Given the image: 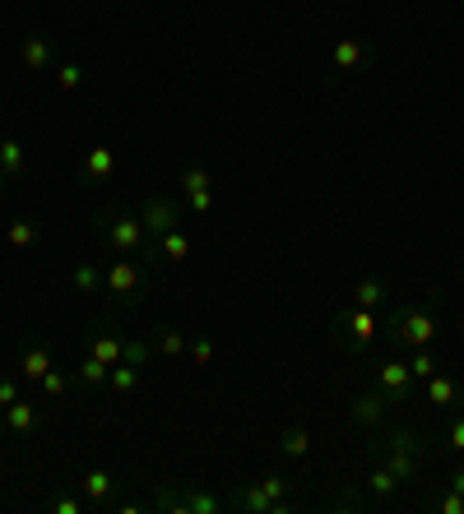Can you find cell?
I'll return each mask as SVG.
<instances>
[{"label": "cell", "instance_id": "6da1fadb", "mask_svg": "<svg viewBox=\"0 0 464 514\" xmlns=\"http://www.w3.org/2000/svg\"><path fill=\"white\" fill-rule=\"evenodd\" d=\"M376 455H381V463L395 472V482H399V487H418V482H422V459H428V440H422L418 431H409V426L386 431V436L376 440Z\"/></svg>", "mask_w": 464, "mask_h": 514}, {"label": "cell", "instance_id": "7a4b0ae2", "mask_svg": "<svg viewBox=\"0 0 464 514\" xmlns=\"http://www.w3.org/2000/svg\"><path fill=\"white\" fill-rule=\"evenodd\" d=\"M441 334V324H436V311H432V301H422V306H399V311L390 315L386 324V339L395 347H428L432 339Z\"/></svg>", "mask_w": 464, "mask_h": 514}, {"label": "cell", "instance_id": "3957f363", "mask_svg": "<svg viewBox=\"0 0 464 514\" xmlns=\"http://www.w3.org/2000/svg\"><path fill=\"white\" fill-rule=\"evenodd\" d=\"M98 237H103L116 255H149L153 260V245L145 241V222H139V214H126V209H112L98 218Z\"/></svg>", "mask_w": 464, "mask_h": 514}, {"label": "cell", "instance_id": "277c9868", "mask_svg": "<svg viewBox=\"0 0 464 514\" xmlns=\"http://www.w3.org/2000/svg\"><path fill=\"white\" fill-rule=\"evenodd\" d=\"M334 334H339V343L349 347V353H367L372 347V339L381 334V311H367V306H344V311H334Z\"/></svg>", "mask_w": 464, "mask_h": 514}, {"label": "cell", "instance_id": "5b68a950", "mask_svg": "<svg viewBox=\"0 0 464 514\" xmlns=\"http://www.w3.org/2000/svg\"><path fill=\"white\" fill-rule=\"evenodd\" d=\"M372 389H381L390 403H409L418 394V380L409 371V362H399V357H386L376 366V376H372Z\"/></svg>", "mask_w": 464, "mask_h": 514}, {"label": "cell", "instance_id": "8992f818", "mask_svg": "<svg viewBox=\"0 0 464 514\" xmlns=\"http://www.w3.org/2000/svg\"><path fill=\"white\" fill-rule=\"evenodd\" d=\"M103 292L116 297V301H126V306H135L139 292H145V274H139V264L126 260V255L112 260V264H107V274H103Z\"/></svg>", "mask_w": 464, "mask_h": 514}, {"label": "cell", "instance_id": "52a82bcc", "mask_svg": "<svg viewBox=\"0 0 464 514\" xmlns=\"http://www.w3.org/2000/svg\"><path fill=\"white\" fill-rule=\"evenodd\" d=\"M139 222H145V232L158 241L163 232H172L181 222V204L172 195H149L145 204H139Z\"/></svg>", "mask_w": 464, "mask_h": 514}, {"label": "cell", "instance_id": "ba28073f", "mask_svg": "<svg viewBox=\"0 0 464 514\" xmlns=\"http://www.w3.org/2000/svg\"><path fill=\"white\" fill-rule=\"evenodd\" d=\"M181 195H186V204L195 209V218L214 214V181H209L205 167H186V172H181Z\"/></svg>", "mask_w": 464, "mask_h": 514}, {"label": "cell", "instance_id": "9c48e42d", "mask_svg": "<svg viewBox=\"0 0 464 514\" xmlns=\"http://www.w3.org/2000/svg\"><path fill=\"white\" fill-rule=\"evenodd\" d=\"M19 66L33 70V74L51 70V66H56V43H51L47 33H28L24 43H19Z\"/></svg>", "mask_w": 464, "mask_h": 514}, {"label": "cell", "instance_id": "30bf717a", "mask_svg": "<svg viewBox=\"0 0 464 514\" xmlns=\"http://www.w3.org/2000/svg\"><path fill=\"white\" fill-rule=\"evenodd\" d=\"M386 408H390V399L381 394V389H367V394H358L349 403V417L358 426H367V431H381V422H386Z\"/></svg>", "mask_w": 464, "mask_h": 514}, {"label": "cell", "instance_id": "8fae6325", "mask_svg": "<svg viewBox=\"0 0 464 514\" xmlns=\"http://www.w3.org/2000/svg\"><path fill=\"white\" fill-rule=\"evenodd\" d=\"M126 347H130V339H121V334H112L107 324H98L93 334H89V353L98 357V362H107V366H116V362H126Z\"/></svg>", "mask_w": 464, "mask_h": 514}, {"label": "cell", "instance_id": "7c38bea8", "mask_svg": "<svg viewBox=\"0 0 464 514\" xmlns=\"http://www.w3.org/2000/svg\"><path fill=\"white\" fill-rule=\"evenodd\" d=\"M228 505H232V510H247V514H279V505L265 496V487H260V482L232 487V491H228Z\"/></svg>", "mask_w": 464, "mask_h": 514}, {"label": "cell", "instance_id": "4fadbf2b", "mask_svg": "<svg viewBox=\"0 0 464 514\" xmlns=\"http://www.w3.org/2000/svg\"><path fill=\"white\" fill-rule=\"evenodd\" d=\"M79 176L93 181V186H103V181L116 176V149H107V144H98V149L84 153V162H79Z\"/></svg>", "mask_w": 464, "mask_h": 514}, {"label": "cell", "instance_id": "5bb4252c", "mask_svg": "<svg viewBox=\"0 0 464 514\" xmlns=\"http://www.w3.org/2000/svg\"><path fill=\"white\" fill-rule=\"evenodd\" d=\"M422 385H428L422 394H428V403H432V408H460V403H464V389H460V380H455V376H446V371L428 376Z\"/></svg>", "mask_w": 464, "mask_h": 514}, {"label": "cell", "instance_id": "9a60e30c", "mask_svg": "<svg viewBox=\"0 0 464 514\" xmlns=\"http://www.w3.org/2000/svg\"><path fill=\"white\" fill-rule=\"evenodd\" d=\"M362 60H367L362 37H339L334 51H330V70H334V74H353V70H362Z\"/></svg>", "mask_w": 464, "mask_h": 514}, {"label": "cell", "instance_id": "2e32d148", "mask_svg": "<svg viewBox=\"0 0 464 514\" xmlns=\"http://www.w3.org/2000/svg\"><path fill=\"white\" fill-rule=\"evenodd\" d=\"M153 260H163V264H186L191 260V237L181 232V222L153 241Z\"/></svg>", "mask_w": 464, "mask_h": 514}, {"label": "cell", "instance_id": "e0dca14e", "mask_svg": "<svg viewBox=\"0 0 464 514\" xmlns=\"http://www.w3.org/2000/svg\"><path fill=\"white\" fill-rule=\"evenodd\" d=\"M386 297H390V283L376 278V274H367L362 283L349 287V301H353V306H367V311H381V306H386Z\"/></svg>", "mask_w": 464, "mask_h": 514}, {"label": "cell", "instance_id": "ac0fdd59", "mask_svg": "<svg viewBox=\"0 0 464 514\" xmlns=\"http://www.w3.org/2000/svg\"><path fill=\"white\" fill-rule=\"evenodd\" d=\"M19 371H24V380H43L51 371V347L47 343H28L24 353H19Z\"/></svg>", "mask_w": 464, "mask_h": 514}, {"label": "cell", "instance_id": "d6986e66", "mask_svg": "<svg viewBox=\"0 0 464 514\" xmlns=\"http://www.w3.org/2000/svg\"><path fill=\"white\" fill-rule=\"evenodd\" d=\"M0 172H5L10 181H19L28 172V153H24V144H19V139H0Z\"/></svg>", "mask_w": 464, "mask_h": 514}, {"label": "cell", "instance_id": "ffe728a7", "mask_svg": "<svg viewBox=\"0 0 464 514\" xmlns=\"http://www.w3.org/2000/svg\"><path fill=\"white\" fill-rule=\"evenodd\" d=\"M33 426H37V408L24 403V399H14V403L5 408V431H14V436H28Z\"/></svg>", "mask_w": 464, "mask_h": 514}, {"label": "cell", "instance_id": "44dd1931", "mask_svg": "<svg viewBox=\"0 0 464 514\" xmlns=\"http://www.w3.org/2000/svg\"><path fill=\"white\" fill-rule=\"evenodd\" d=\"M79 487H84V501H93V505H103V501L112 496V487H116V478H112V472H107V468H93V472H84V482H79Z\"/></svg>", "mask_w": 464, "mask_h": 514}, {"label": "cell", "instance_id": "7402d4cb", "mask_svg": "<svg viewBox=\"0 0 464 514\" xmlns=\"http://www.w3.org/2000/svg\"><path fill=\"white\" fill-rule=\"evenodd\" d=\"M279 449H284L288 459H307L311 455V431L307 426H288L284 436H279Z\"/></svg>", "mask_w": 464, "mask_h": 514}, {"label": "cell", "instance_id": "603a6c76", "mask_svg": "<svg viewBox=\"0 0 464 514\" xmlns=\"http://www.w3.org/2000/svg\"><path fill=\"white\" fill-rule=\"evenodd\" d=\"M70 287H75L79 297H93V292H103V274L84 260V264H75V269H70Z\"/></svg>", "mask_w": 464, "mask_h": 514}, {"label": "cell", "instance_id": "cb8c5ba5", "mask_svg": "<svg viewBox=\"0 0 464 514\" xmlns=\"http://www.w3.org/2000/svg\"><path fill=\"white\" fill-rule=\"evenodd\" d=\"M186 334H181V329L177 324H163V329H158V339H153V353H163V357H181V353H186Z\"/></svg>", "mask_w": 464, "mask_h": 514}, {"label": "cell", "instance_id": "d4e9b609", "mask_svg": "<svg viewBox=\"0 0 464 514\" xmlns=\"http://www.w3.org/2000/svg\"><path fill=\"white\" fill-rule=\"evenodd\" d=\"M139 371H145V366H135V362H116V366H112V376H107V385L116 389V394H130V389L139 385Z\"/></svg>", "mask_w": 464, "mask_h": 514}, {"label": "cell", "instance_id": "484cf974", "mask_svg": "<svg viewBox=\"0 0 464 514\" xmlns=\"http://www.w3.org/2000/svg\"><path fill=\"white\" fill-rule=\"evenodd\" d=\"M367 491H372V496H376V501H390V496H395V491H399V482H395V472H390L386 463H376V468H372V478H367Z\"/></svg>", "mask_w": 464, "mask_h": 514}, {"label": "cell", "instance_id": "4316f807", "mask_svg": "<svg viewBox=\"0 0 464 514\" xmlns=\"http://www.w3.org/2000/svg\"><path fill=\"white\" fill-rule=\"evenodd\" d=\"M5 241L14 245V251H28V245L37 241V222H33V218H14L10 232H5Z\"/></svg>", "mask_w": 464, "mask_h": 514}, {"label": "cell", "instance_id": "83f0119b", "mask_svg": "<svg viewBox=\"0 0 464 514\" xmlns=\"http://www.w3.org/2000/svg\"><path fill=\"white\" fill-rule=\"evenodd\" d=\"M409 371H413V380H428V376H436V371H441V362L432 357V347H413Z\"/></svg>", "mask_w": 464, "mask_h": 514}, {"label": "cell", "instance_id": "f1b7e54d", "mask_svg": "<svg viewBox=\"0 0 464 514\" xmlns=\"http://www.w3.org/2000/svg\"><path fill=\"white\" fill-rule=\"evenodd\" d=\"M79 380H84V385H107V376H112V366L107 362H98L93 353L84 357V362H79V371H75Z\"/></svg>", "mask_w": 464, "mask_h": 514}, {"label": "cell", "instance_id": "f546056e", "mask_svg": "<svg viewBox=\"0 0 464 514\" xmlns=\"http://www.w3.org/2000/svg\"><path fill=\"white\" fill-rule=\"evenodd\" d=\"M79 84H84V70H79V66H70V60H66V66H56V89L60 93H75Z\"/></svg>", "mask_w": 464, "mask_h": 514}, {"label": "cell", "instance_id": "4dcf8cb0", "mask_svg": "<svg viewBox=\"0 0 464 514\" xmlns=\"http://www.w3.org/2000/svg\"><path fill=\"white\" fill-rule=\"evenodd\" d=\"M37 385L47 389V399H60V394L70 389V376H66V371H56V366H51V371H47L43 380H37Z\"/></svg>", "mask_w": 464, "mask_h": 514}, {"label": "cell", "instance_id": "1f68e13d", "mask_svg": "<svg viewBox=\"0 0 464 514\" xmlns=\"http://www.w3.org/2000/svg\"><path fill=\"white\" fill-rule=\"evenodd\" d=\"M186 353L195 357V366H209V362H214V343H209L205 334H195V339L186 343Z\"/></svg>", "mask_w": 464, "mask_h": 514}, {"label": "cell", "instance_id": "d6a6232c", "mask_svg": "<svg viewBox=\"0 0 464 514\" xmlns=\"http://www.w3.org/2000/svg\"><path fill=\"white\" fill-rule=\"evenodd\" d=\"M446 449L464 455V413H455V417H451V426H446Z\"/></svg>", "mask_w": 464, "mask_h": 514}, {"label": "cell", "instance_id": "836d02e7", "mask_svg": "<svg viewBox=\"0 0 464 514\" xmlns=\"http://www.w3.org/2000/svg\"><path fill=\"white\" fill-rule=\"evenodd\" d=\"M51 510L56 514H84V496H56Z\"/></svg>", "mask_w": 464, "mask_h": 514}, {"label": "cell", "instance_id": "e575fe53", "mask_svg": "<svg viewBox=\"0 0 464 514\" xmlns=\"http://www.w3.org/2000/svg\"><path fill=\"white\" fill-rule=\"evenodd\" d=\"M19 399V380H10V376H0V408H10Z\"/></svg>", "mask_w": 464, "mask_h": 514}, {"label": "cell", "instance_id": "d590c367", "mask_svg": "<svg viewBox=\"0 0 464 514\" xmlns=\"http://www.w3.org/2000/svg\"><path fill=\"white\" fill-rule=\"evenodd\" d=\"M436 510H446V514H464V496H460V491H446V496L436 501Z\"/></svg>", "mask_w": 464, "mask_h": 514}, {"label": "cell", "instance_id": "8d00e7d4", "mask_svg": "<svg viewBox=\"0 0 464 514\" xmlns=\"http://www.w3.org/2000/svg\"><path fill=\"white\" fill-rule=\"evenodd\" d=\"M451 491H460V496H464V468H455V478H451Z\"/></svg>", "mask_w": 464, "mask_h": 514}, {"label": "cell", "instance_id": "74e56055", "mask_svg": "<svg viewBox=\"0 0 464 514\" xmlns=\"http://www.w3.org/2000/svg\"><path fill=\"white\" fill-rule=\"evenodd\" d=\"M0 436H5V408H0Z\"/></svg>", "mask_w": 464, "mask_h": 514}, {"label": "cell", "instance_id": "f35d334b", "mask_svg": "<svg viewBox=\"0 0 464 514\" xmlns=\"http://www.w3.org/2000/svg\"><path fill=\"white\" fill-rule=\"evenodd\" d=\"M0 181H5V172H0Z\"/></svg>", "mask_w": 464, "mask_h": 514}]
</instances>
